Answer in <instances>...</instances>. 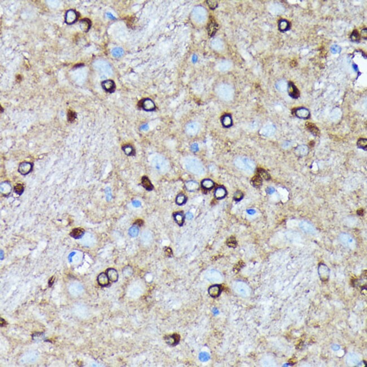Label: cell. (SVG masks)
<instances>
[{
	"instance_id": "obj_1",
	"label": "cell",
	"mask_w": 367,
	"mask_h": 367,
	"mask_svg": "<svg viewBox=\"0 0 367 367\" xmlns=\"http://www.w3.org/2000/svg\"><path fill=\"white\" fill-rule=\"evenodd\" d=\"M185 166L189 172L196 175H202L205 172V168L200 162L194 158L187 159Z\"/></svg>"
},
{
	"instance_id": "obj_2",
	"label": "cell",
	"mask_w": 367,
	"mask_h": 367,
	"mask_svg": "<svg viewBox=\"0 0 367 367\" xmlns=\"http://www.w3.org/2000/svg\"><path fill=\"white\" fill-rule=\"evenodd\" d=\"M153 166L158 172L164 174L169 169V164L167 160L162 156H156L152 161Z\"/></svg>"
},
{
	"instance_id": "obj_3",
	"label": "cell",
	"mask_w": 367,
	"mask_h": 367,
	"mask_svg": "<svg viewBox=\"0 0 367 367\" xmlns=\"http://www.w3.org/2000/svg\"><path fill=\"white\" fill-rule=\"evenodd\" d=\"M235 166L241 169L251 171L254 168V163L247 158H238L235 160Z\"/></svg>"
},
{
	"instance_id": "obj_4",
	"label": "cell",
	"mask_w": 367,
	"mask_h": 367,
	"mask_svg": "<svg viewBox=\"0 0 367 367\" xmlns=\"http://www.w3.org/2000/svg\"><path fill=\"white\" fill-rule=\"evenodd\" d=\"M293 114H294L297 118L304 120L308 119L311 116L310 111L307 109L303 107L294 109L293 110Z\"/></svg>"
},
{
	"instance_id": "obj_5",
	"label": "cell",
	"mask_w": 367,
	"mask_h": 367,
	"mask_svg": "<svg viewBox=\"0 0 367 367\" xmlns=\"http://www.w3.org/2000/svg\"><path fill=\"white\" fill-rule=\"evenodd\" d=\"M288 92L290 96L294 99H297L300 97L299 89L291 81H290L288 84Z\"/></svg>"
},
{
	"instance_id": "obj_6",
	"label": "cell",
	"mask_w": 367,
	"mask_h": 367,
	"mask_svg": "<svg viewBox=\"0 0 367 367\" xmlns=\"http://www.w3.org/2000/svg\"><path fill=\"white\" fill-rule=\"evenodd\" d=\"M33 168V164L30 162H23L18 168V171L23 175H26L31 172Z\"/></svg>"
},
{
	"instance_id": "obj_7",
	"label": "cell",
	"mask_w": 367,
	"mask_h": 367,
	"mask_svg": "<svg viewBox=\"0 0 367 367\" xmlns=\"http://www.w3.org/2000/svg\"><path fill=\"white\" fill-rule=\"evenodd\" d=\"M319 273L322 281H327L329 276V270L328 267L324 264H320L319 267Z\"/></svg>"
},
{
	"instance_id": "obj_8",
	"label": "cell",
	"mask_w": 367,
	"mask_h": 367,
	"mask_svg": "<svg viewBox=\"0 0 367 367\" xmlns=\"http://www.w3.org/2000/svg\"><path fill=\"white\" fill-rule=\"evenodd\" d=\"M199 131V126L196 123H190L186 127V132L189 136H196Z\"/></svg>"
},
{
	"instance_id": "obj_9",
	"label": "cell",
	"mask_w": 367,
	"mask_h": 367,
	"mask_svg": "<svg viewBox=\"0 0 367 367\" xmlns=\"http://www.w3.org/2000/svg\"><path fill=\"white\" fill-rule=\"evenodd\" d=\"M306 128L313 136H319L320 134V131L318 127L313 123L310 122H307L305 124Z\"/></svg>"
},
{
	"instance_id": "obj_10",
	"label": "cell",
	"mask_w": 367,
	"mask_h": 367,
	"mask_svg": "<svg viewBox=\"0 0 367 367\" xmlns=\"http://www.w3.org/2000/svg\"><path fill=\"white\" fill-rule=\"evenodd\" d=\"M141 239L144 245H149L153 240V235L150 231H145L141 234Z\"/></svg>"
},
{
	"instance_id": "obj_11",
	"label": "cell",
	"mask_w": 367,
	"mask_h": 367,
	"mask_svg": "<svg viewBox=\"0 0 367 367\" xmlns=\"http://www.w3.org/2000/svg\"><path fill=\"white\" fill-rule=\"evenodd\" d=\"M165 341L168 345L175 346L178 344L180 341V336L177 334L169 335L165 337Z\"/></svg>"
},
{
	"instance_id": "obj_12",
	"label": "cell",
	"mask_w": 367,
	"mask_h": 367,
	"mask_svg": "<svg viewBox=\"0 0 367 367\" xmlns=\"http://www.w3.org/2000/svg\"><path fill=\"white\" fill-rule=\"evenodd\" d=\"M219 93L222 98L228 100L232 96V90L228 87L222 86L219 89Z\"/></svg>"
},
{
	"instance_id": "obj_13",
	"label": "cell",
	"mask_w": 367,
	"mask_h": 367,
	"mask_svg": "<svg viewBox=\"0 0 367 367\" xmlns=\"http://www.w3.org/2000/svg\"><path fill=\"white\" fill-rule=\"evenodd\" d=\"M142 107L146 111H152L156 108L154 102L149 98L143 100L142 102Z\"/></svg>"
},
{
	"instance_id": "obj_14",
	"label": "cell",
	"mask_w": 367,
	"mask_h": 367,
	"mask_svg": "<svg viewBox=\"0 0 367 367\" xmlns=\"http://www.w3.org/2000/svg\"><path fill=\"white\" fill-rule=\"evenodd\" d=\"M11 185L9 182L6 181L1 184V193L4 196H8L11 193Z\"/></svg>"
},
{
	"instance_id": "obj_15",
	"label": "cell",
	"mask_w": 367,
	"mask_h": 367,
	"mask_svg": "<svg viewBox=\"0 0 367 367\" xmlns=\"http://www.w3.org/2000/svg\"><path fill=\"white\" fill-rule=\"evenodd\" d=\"M85 233V231L81 228H76L71 232L70 235L75 239L81 238Z\"/></svg>"
},
{
	"instance_id": "obj_16",
	"label": "cell",
	"mask_w": 367,
	"mask_h": 367,
	"mask_svg": "<svg viewBox=\"0 0 367 367\" xmlns=\"http://www.w3.org/2000/svg\"><path fill=\"white\" fill-rule=\"evenodd\" d=\"M106 274L111 282H115L118 280V273L116 269L114 268H109L107 270Z\"/></svg>"
},
{
	"instance_id": "obj_17",
	"label": "cell",
	"mask_w": 367,
	"mask_h": 367,
	"mask_svg": "<svg viewBox=\"0 0 367 367\" xmlns=\"http://www.w3.org/2000/svg\"><path fill=\"white\" fill-rule=\"evenodd\" d=\"M97 281L99 285L101 286H106L109 284V278L107 274L105 273H101L99 275L97 278Z\"/></svg>"
},
{
	"instance_id": "obj_18",
	"label": "cell",
	"mask_w": 367,
	"mask_h": 367,
	"mask_svg": "<svg viewBox=\"0 0 367 367\" xmlns=\"http://www.w3.org/2000/svg\"><path fill=\"white\" fill-rule=\"evenodd\" d=\"M290 23L285 19H281L278 22V29L281 32H285L289 31L290 29Z\"/></svg>"
},
{
	"instance_id": "obj_19",
	"label": "cell",
	"mask_w": 367,
	"mask_h": 367,
	"mask_svg": "<svg viewBox=\"0 0 367 367\" xmlns=\"http://www.w3.org/2000/svg\"><path fill=\"white\" fill-rule=\"evenodd\" d=\"M102 87L106 91L110 93L114 92L115 88L114 82L110 80L104 81L102 83Z\"/></svg>"
},
{
	"instance_id": "obj_20",
	"label": "cell",
	"mask_w": 367,
	"mask_h": 367,
	"mask_svg": "<svg viewBox=\"0 0 367 367\" xmlns=\"http://www.w3.org/2000/svg\"><path fill=\"white\" fill-rule=\"evenodd\" d=\"M221 288L219 285H213L211 286L209 289V294L213 298H216L219 296L221 293Z\"/></svg>"
},
{
	"instance_id": "obj_21",
	"label": "cell",
	"mask_w": 367,
	"mask_h": 367,
	"mask_svg": "<svg viewBox=\"0 0 367 367\" xmlns=\"http://www.w3.org/2000/svg\"><path fill=\"white\" fill-rule=\"evenodd\" d=\"M185 188L189 191H194L199 188V184L196 181H188L185 183Z\"/></svg>"
},
{
	"instance_id": "obj_22",
	"label": "cell",
	"mask_w": 367,
	"mask_h": 367,
	"mask_svg": "<svg viewBox=\"0 0 367 367\" xmlns=\"http://www.w3.org/2000/svg\"><path fill=\"white\" fill-rule=\"evenodd\" d=\"M295 152L297 156H305L308 152V148L306 145H300L296 147Z\"/></svg>"
},
{
	"instance_id": "obj_23",
	"label": "cell",
	"mask_w": 367,
	"mask_h": 367,
	"mask_svg": "<svg viewBox=\"0 0 367 367\" xmlns=\"http://www.w3.org/2000/svg\"><path fill=\"white\" fill-rule=\"evenodd\" d=\"M218 25L216 23V22L213 20L211 21V22L209 24V25H208V32H209V36H213L218 30Z\"/></svg>"
},
{
	"instance_id": "obj_24",
	"label": "cell",
	"mask_w": 367,
	"mask_h": 367,
	"mask_svg": "<svg viewBox=\"0 0 367 367\" xmlns=\"http://www.w3.org/2000/svg\"><path fill=\"white\" fill-rule=\"evenodd\" d=\"M226 194H227V191L223 187H219L215 190V196L218 200H220L224 198Z\"/></svg>"
},
{
	"instance_id": "obj_25",
	"label": "cell",
	"mask_w": 367,
	"mask_h": 367,
	"mask_svg": "<svg viewBox=\"0 0 367 367\" xmlns=\"http://www.w3.org/2000/svg\"><path fill=\"white\" fill-rule=\"evenodd\" d=\"M262 181L263 180L262 178L257 174L252 178L251 182L253 187L255 188H259L262 185Z\"/></svg>"
},
{
	"instance_id": "obj_26",
	"label": "cell",
	"mask_w": 367,
	"mask_h": 367,
	"mask_svg": "<svg viewBox=\"0 0 367 367\" xmlns=\"http://www.w3.org/2000/svg\"><path fill=\"white\" fill-rule=\"evenodd\" d=\"M222 124L225 127H229L232 125V119L229 115H225L222 117Z\"/></svg>"
},
{
	"instance_id": "obj_27",
	"label": "cell",
	"mask_w": 367,
	"mask_h": 367,
	"mask_svg": "<svg viewBox=\"0 0 367 367\" xmlns=\"http://www.w3.org/2000/svg\"><path fill=\"white\" fill-rule=\"evenodd\" d=\"M142 184L145 189L147 190H151L153 189V186L150 180L146 176L143 177L142 178Z\"/></svg>"
},
{
	"instance_id": "obj_28",
	"label": "cell",
	"mask_w": 367,
	"mask_h": 367,
	"mask_svg": "<svg viewBox=\"0 0 367 367\" xmlns=\"http://www.w3.org/2000/svg\"><path fill=\"white\" fill-rule=\"evenodd\" d=\"M202 186L204 189L209 190L213 187L214 182L210 179H205L202 181Z\"/></svg>"
},
{
	"instance_id": "obj_29",
	"label": "cell",
	"mask_w": 367,
	"mask_h": 367,
	"mask_svg": "<svg viewBox=\"0 0 367 367\" xmlns=\"http://www.w3.org/2000/svg\"><path fill=\"white\" fill-rule=\"evenodd\" d=\"M207 277L212 281H217L220 279L221 276L218 272L211 271L207 273Z\"/></svg>"
},
{
	"instance_id": "obj_30",
	"label": "cell",
	"mask_w": 367,
	"mask_h": 367,
	"mask_svg": "<svg viewBox=\"0 0 367 367\" xmlns=\"http://www.w3.org/2000/svg\"><path fill=\"white\" fill-rule=\"evenodd\" d=\"M360 34L357 30H354L350 36V40L354 43H359L360 40Z\"/></svg>"
},
{
	"instance_id": "obj_31",
	"label": "cell",
	"mask_w": 367,
	"mask_h": 367,
	"mask_svg": "<svg viewBox=\"0 0 367 367\" xmlns=\"http://www.w3.org/2000/svg\"><path fill=\"white\" fill-rule=\"evenodd\" d=\"M258 175H259L262 179L263 178L266 180H269L271 178L270 175L263 168H259L258 169Z\"/></svg>"
},
{
	"instance_id": "obj_32",
	"label": "cell",
	"mask_w": 367,
	"mask_h": 367,
	"mask_svg": "<svg viewBox=\"0 0 367 367\" xmlns=\"http://www.w3.org/2000/svg\"><path fill=\"white\" fill-rule=\"evenodd\" d=\"M174 218L175 221L180 226L182 225L184 222V215L181 213V212H178L176 213L174 215Z\"/></svg>"
},
{
	"instance_id": "obj_33",
	"label": "cell",
	"mask_w": 367,
	"mask_h": 367,
	"mask_svg": "<svg viewBox=\"0 0 367 367\" xmlns=\"http://www.w3.org/2000/svg\"><path fill=\"white\" fill-rule=\"evenodd\" d=\"M262 132V134L264 136H271L275 132V128L273 126L268 125L266 127H265L264 128H263Z\"/></svg>"
},
{
	"instance_id": "obj_34",
	"label": "cell",
	"mask_w": 367,
	"mask_h": 367,
	"mask_svg": "<svg viewBox=\"0 0 367 367\" xmlns=\"http://www.w3.org/2000/svg\"><path fill=\"white\" fill-rule=\"evenodd\" d=\"M357 146L359 148L363 150H367V140L366 138H359L357 142Z\"/></svg>"
},
{
	"instance_id": "obj_35",
	"label": "cell",
	"mask_w": 367,
	"mask_h": 367,
	"mask_svg": "<svg viewBox=\"0 0 367 367\" xmlns=\"http://www.w3.org/2000/svg\"><path fill=\"white\" fill-rule=\"evenodd\" d=\"M139 233V229L137 225H134L131 227L129 229V234L132 237H135L138 235Z\"/></svg>"
},
{
	"instance_id": "obj_36",
	"label": "cell",
	"mask_w": 367,
	"mask_h": 367,
	"mask_svg": "<svg viewBox=\"0 0 367 367\" xmlns=\"http://www.w3.org/2000/svg\"><path fill=\"white\" fill-rule=\"evenodd\" d=\"M186 200H187V198H186L185 196L183 194H180L176 197V202L178 205H182L185 203Z\"/></svg>"
},
{
	"instance_id": "obj_37",
	"label": "cell",
	"mask_w": 367,
	"mask_h": 367,
	"mask_svg": "<svg viewBox=\"0 0 367 367\" xmlns=\"http://www.w3.org/2000/svg\"><path fill=\"white\" fill-rule=\"evenodd\" d=\"M237 241L236 240L235 238V237H234L233 236L229 237L227 241V245H228L229 247H232V248H235L237 246Z\"/></svg>"
},
{
	"instance_id": "obj_38",
	"label": "cell",
	"mask_w": 367,
	"mask_h": 367,
	"mask_svg": "<svg viewBox=\"0 0 367 367\" xmlns=\"http://www.w3.org/2000/svg\"><path fill=\"white\" fill-rule=\"evenodd\" d=\"M14 191L15 192L19 194V195H21L24 191V187L22 184H17L15 187H14Z\"/></svg>"
},
{
	"instance_id": "obj_39",
	"label": "cell",
	"mask_w": 367,
	"mask_h": 367,
	"mask_svg": "<svg viewBox=\"0 0 367 367\" xmlns=\"http://www.w3.org/2000/svg\"><path fill=\"white\" fill-rule=\"evenodd\" d=\"M68 120L70 122H72L76 118V113L72 110H69L67 114Z\"/></svg>"
},
{
	"instance_id": "obj_40",
	"label": "cell",
	"mask_w": 367,
	"mask_h": 367,
	"mask_svg": "<svg viewBox=\"0 0 367 367\" xmlns=\"http://www.w3.org/2000/svg\"><path fill=\"white\" fill-rule=\"evenodd\" d=\"M123 150H124V153H125L127 155H128V156H131V155H132V154H133V153H134V149H133V147H132V146H129V145H128V146H125V147H123Z\"/></svg>"
},
{
	"instance_id": "obj_41",
	"label": "cell",
	"mask_w": 367,
	"mask_h": 367,
	"mask_svg": "<svg viewBox=\"0 0 367 367\" xmlns=\"http://www.w3.org/2000/svg\"><path fill=\"white\" fill-rule=\"evenodd\" d=\"M244 197V194L241 191H237L234 195V200L236 201L241 200Z\"/></svg>"
},
{
	"instance_id": "obj_42",
	"label": "cell",
	"mask_w": 367,
	"mask_h": 367,
	"mask_svg": "<svg viewBox=\"0 0 367 367\" xmlns=\"http://www.w3.org/2000/svg\"><path fill=\"white\" fill-rule=\"evenodd\" d=\"M133 271L131 267H125L123 271V274L125 276H130L132 275Z\"/></svg>"
},
{
	"instance_id": "obj_43",
	"label": "cell",
	"mask_w": 367,
	"mask_h": 367,
	"mask_svg": "<svg viewBox=\"0 0 367 367\" xmlns=\"http://www.w3.org/2000/svg\"><path fill=\"white\" fill-rule=\"evenodd\" d=\"M244 266V263L242 261H240L237 264H235V266H234L233 268L234 271L235 273H237L242 267Z\"/></svg>"
},
{
	"instance_id": "obj_44",
	"label": "cell",
	"mask_w": 367,
	"mask_h": 367,
	"mask_svg": "<svg viewBox=\"0 0 367 367\" xmlns=\"http://www.w3.org/2000/svg\"><path fill=\"white\" fill-rule=\"evenodd\" d=\"M113 53L114 56H121L122 55L123 52L122 49H119V48H116V49H115L113 50V53Z\"/></svg>"
},
{
	"instance_id": "obj_45",
	"label": "cell",
	"mask_w": 367,
	"mask_h": 367,
	"mask_svg": "<svg viewBox=\"0 0 367 367\" xmlns=\"http://www.w3.org/2000/svg\"><path fill=\"white\" fill-rule=\"evenodd\" d=\"M207 4L211 9H214L217 6V3L215 1H207Z\"/></svg>"
},
{
	"instance_id": "obj_46",
	"label": "cell",
	"mask_w": 367,
	"mask_h": 367,
	"mask_svg": "<svg viewBox=\"0 0 367 367\" xmlns=\"http://www.w3.org/2000/svg\"><path fill=\"white\" fill-rule=\"evenodd\" d=\"M341 48L337 46V45H333L332 48H331V51L333 53H339L341 52Z\"/></svg>"
},
{
	"instance_id": "obj_47",
	"label": "cell",
	"mask_w": 367,
	"mask_h": 367,
	"mask_svg": "<svg viewBox=\"0 0 367 367\" xmlns=\"http://www.w3.org/2000/svg\"><path fill=\"white\" fill-rule=\"evenodd\" d=\"M106 199H107V200H111L112 196H111V190L109 188H107L106 189Z\"/></svg>"
},
{
	"instance_id": "obj_48",
	"label": "cell",
	"mask_w": 367,
	"mask_h": 367,
	"mask_svg": "<svg viewBox=\"0 0 367 367\" xmlns=\"http://www.w3.org/2000/svg\"><path fill=\"white\" fill-rule=\"evenodd\" d=\"M199 147H198V145L196 143H194L193 144H192L191 146V151H193V152H196L198 150Z\"/></svg>"
},
{
	"instance_id": "obj_49",
	"label": "cell",
	"mask_w": 367,
	"mask_h": 367,
	"mask_svg": "<svg viewBox=\"0 0 367 367\" xmlns=\"http://www.w3.org/2000/svg\"><path fill=\"white\" fill-rule=\"evenodd\" d=\"M165 254L167 256H171L172 255V250L170 248H167L165 250Z\"/></svg>"
},
{
	"instance_id": "obj_50",
	"label": "cell",
	"mask_w": 367,
	"mask_h": 367,
	"mask_svg": "<svg viewBox=\"0 0 367 367\" xmlns=\"http://www.w3.org/2000/svg\"><path fill=\"white\" fill-rule=\"evenodd\" d=\"M132 204H133L134 206L136 207H138L141 206V202L140 201H138V200H134L132 202Z\"/></svg>"
},
{
	"instance_id": "obj_51",
	"label": "cell",
	"mask_w": 367,
	"mask_h": 367,
	"mask_svg": "<svg viewBox=\"0 0 367 367\" xmlns=\"http://www.w3.org/2000/svg\"><path fill=\"white\" fill-rule=\"evenodd\" d=\"M54 280H55V278H54V276H53V277H52L51 278H50V280H49V282H48L49 286L50 287H51V286L53 285V283H54Z\"/></svg>"
},
{
	"instance_id": "obj_52",
	"label": "cell",
	"mask_w": 367,
	"mask_h": 367,
	"mask_svg": "<svg viewBox=\"0 0 367 367\" xmlns=\"http://www.w3.org/2000/svg\"><path fill=\"white\" fill-rule=\"evenodd\" d=\"M357 213L359 216H363L364 213V210L363 209H360L357 211Z\"/></svg>"
},
{
	"instance_id": "obj_53",
	"label": "cell",
	"mask_w": 367,
	"mask_h": 367,
	"mask_svg": "<svg viewBox=\"0 0 367 367\" xmlns=\"http://www.w3.org/2000/svg\"><path fill=\"white\" fill-rule=\"evenodd\" d=\"M1 323V327L5 326H6L8 324V323H6V322L2 318H1V323Z\"/></svg>"
},
{
	"instance_id": "obj_54",
	"label": "cell",
	"mask_w": 367,
	"mask_h": 367,
	"mask_svg": "<svg viewBox=\"0 0 367 367\" xmlns=\"http://www.w3.org/2000/svg\"><path fill=\"white\" fill-rule=\"evenodd\" d=\"M186 217L188 220H191L193 218V215L191 212H188L186 215Z\"/></svg>"
},
{
	"instance_id": "obj_55",
	"label": "cell",
	"mask_w": 367,
	"mask_h": 367,
	"mask_svg": "<svg viewBox=\"0 0 367 367\" xmlns=\"http://www.w3.org/2000/svg\"><path fill=\"white\" fill-rule=\"evenodd\" d=\"M75 254H76V253H75V252H72V253H71L69 255V256H68V260H69V262H72V257L74 256Z\"/></svg>"
},
{
	"instance_id": "obj_56",
	"label": "cell",
	"mask_w": 367,
	"mask_h": 367,
	"mask_svg": "<svg viewBox=\"0 0 367 367\" xmlns=\"http://www.w3.org/2000/svg\"><path fill=\"white\" fill-rule=\"evenodd\" d=\"M141 129L142 130H144V131H146V130H147V129H148V126H147V125H146H146H143L141 127Z\"/></svg>"
},
{
	"instance_id": "obj_57",
	"label": "cell",
	"mask_w": 367,
	"mask_h": 367,
	"mask_svg": "<svg viewBox=\"0 0 367 367\" xmlns=\"http://www.w3.org/2000/svg\"><path fill=\"white\" fill-rule=\"evenodd\" d=\"M291 63H292V65H291V67H295L297 66V62L296 61L294 62V61H293L291 62Z\"/></svg>"
},
{
	"instance_id": "obj_58",
	"label": "cell",
	"mask_w": 367,
	"mask_h": 367,
	"mask_svg": "<svg viewBox=\"0 0 367 367\" xmlns=\"http://www.w3.org/2000/svg\"><path fill=\"white\" fill-rule=\"evenodd\" d=\"M3 252L2 250H1V260H3Z\"/></svg>"
}]
</instances>
